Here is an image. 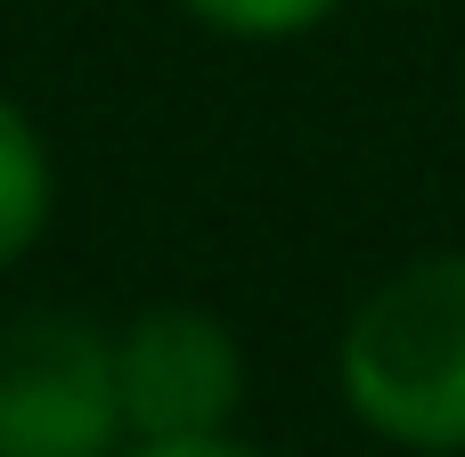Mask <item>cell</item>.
Returning <instances> with one entry per match:
<instances>
[{"mask_svg":"<svg viewBox=\"0 0 465 457\" xmlns=\"http://www.w3.org/2000/svg\"><path fill=\"white\" fill-rule=\"evenodd\" d=\"M253 392V360L213 303L163 294L114 319V401L123 442H213L237 433Z\"/></svg>","mask_w":465,"mask_h":457,"instance_id":"2","label":"cell"},{"mask_svg":"<svg viewBox=\"0 0 465 457\" xmlns=\"http://www.w3.org/2000/svg\"><path fill=\"white\" fill-rule=\"evenodd\" d=\"M196 33L237 41V49H278V41H311L319 25L343 16V0H172Z\"/></svg>","mask_w":465,"mask_h":457,"instance_id":"5","label":"cell"},{"mask_svg":"<svg viewBox=\"0 0 465 457\" xmlns=\"http://www.w3.org/2000/svg\"><path fill=\"white\" fill-rule=\"evenodd\" d=\"M114 327L90 311H16L0 327V457H114Z\"/></svg>","mask_w":465,"mask_h":457,"instance_id":"3","label":"cell"},{"mask_svg":"<svg viewBox=\"0 0 465 457\" xmlns=\"http://www.w3.org/2000/svg\"><path fill=\"white\" fill-rule=\"evenodd\" d=\"M458 139H465V57H458Z\"/></svg>","mask_w":465,"mask_h":457,"instance_id":"7","label":"cell"},{"mask_svg":"<svg viewBox=\"0 0 465 457\" xmlns=\"http://www.w3.org/2000/svg\"><path fill=\"white\" fill-rule=\"evenodd\" d=\"M57 229V147L16 90H0V278Z\"/></svg>","mask_w":465,"mask_h":457,"instance_id":"4","label":"cell"},{"mask_svg":"<svg viewBox=\"0 0 465 457\" xmlns=\"http://www.w3.org/2000/svg\"><path fill=\"white\" fill-rule=\"evenodd\" d=\"M401 8H433V0H401Z\"/></svg>","mask_w":465,"mask_h":457,"instance_id":"8","label":"cell"},{"mask_svg":"<svg viewBox=\"0 0 465 457\" xmlns=\"http://www.w3.org/2000/svg\"><path fill=\"white\" fill-rule=\"evenodd\" d=\"M343 417L409 457H465V245L384 270L335 327Z\"/></svg>","mask_w":465,"mask_h":457,"instance_id":"1","label":"cell"},{"mask_svg":"<svg viewBox=\"0 0 465 457\" xmlns=\"http://www.w3.org/2000/svg\"><path fill=\"white\" fill-rule=\"evenodd\" d=\"M114 457H270L245 433H213V442H123Z\"/></svg>","mask_w":465,"mask_h":457,"instance_id":"6","label":"cell"}]
</instances>
